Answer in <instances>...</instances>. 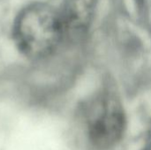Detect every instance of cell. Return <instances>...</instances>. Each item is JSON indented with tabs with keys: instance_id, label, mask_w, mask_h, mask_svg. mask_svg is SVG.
<instances>
[{
	"instance_id": "obj_3",
	"label": "cell",
	"mask_w": 151,
	"mask_h": 150,
	"mask_svg": "<svg viewBox=\"0 0 151 150\" xmlns=\"http://www.w3.org/2000/svg\"><path fill=\"white\" fill-rule=\"evenodd\" d=\"M96 0H65L60 11L65 32H82L92 19Z\"/></svg>"
},
{
	"instance_id": "obj_2",
	"label": "cell",
	"mask_w": 151,
	"mask_h": 150,
	"mask_svg": "<svg viewBox=\"0 0 151 150\" xmlns=\"http://www.w3.org/2000/svg\"><path fill=\"white\" fill-rule=\"evenodd\" d=\"M126 126L123 107L110 92L96 95L88 105L87 128L91 143L99 149L114 146L121 139Z\"/></svg>"
},
{
	"instance_id": "obj_1",
	"label": "cell",
	"mask_w": 151,
	"mask_h": 150,
	"mask_svg": "<svg viewBox=\"0 0 151 150\" xmlns=\"http://www.w3.org/2000/svg\"><path fill=\"white\" fill-rule=\"evenodd\" d=\"M66 34L60 11L44 3H33L16 16L13 41L20 53L34 60L50 56Z\"/></svg>"
},
{
	"instance_id": "obj_4",
	"label": "cell",
	"mask_w": 151,
	"mask_h": 150,
	"mask_svg": "<svg viewBox=\"0 0 151 150\" xmlns=\"http://www.w3.org/2000/svg\"><path fill=\"white\" fill-rule=\"evenodd\" d=\"M146 150H151V144H150V145H149V146L147 147V149H146Z\"/></svg>"
}]
</instances>
